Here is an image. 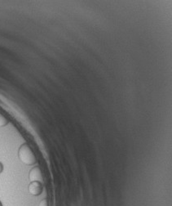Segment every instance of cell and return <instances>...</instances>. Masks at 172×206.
<instances>
[{"mask_svg":"<svg viewBox=\"0 0 172 206\" xmlns=\"http://www.w3.org/2000/svg\"><path fill=\"white\" fill-rule=\"evenodd\" d=\"M18 157L26 165H34L37 163V158L32 148L28 143H23L18 150Z\"/></svg>","mask_w":172,"mask_h":206,"instance_id":"obj_1","label":"cell"},{"mask_svg":"<svg viewBox=\"0 0 172 206\" xmlns=\"http://www.w3.org/2000/svg\"><path fill=\"white\" fill-rule=\"evenodd\" d=\"M8 122H9V121H8V119H7L2 113H0V128L8 125Z\"/></svg>","mask_w":172,"mask_h":206,"instance_id":"obj_4","label":"cell"},{"mask_svg":"<svg viewBox=\"0 0 172 206\" xmlns=\"http://www.w3.org/2000/svg\"><path fill=\"white\" fill-rule=\"evenodd\" d=\"M0 206H3V204L1 202V201H0Z\"/></svg>","mask_w":172,"mask_h":206,"instance_id":"obj_7","label":"cell"},{"mask_svg":"<svg viewBox=\"0 0 172 206\" xmlns=\"http://www.w3.org/2000/svg\"><path fill=\"white\" fill-rule=\"evenodd\" d=\"M29 179L30 182H39L43 183L44 178H43V172L38 166H35L30 169L29 173Z\"/></svg>","mask_w":172,"mask_h":206,"instance_id":"obj_2","label":"cell"},{"mask_svg":"<svg viewBox=\"0 0 172 206\" xmlns=\"http://www.w3.org/2000/svg\"><path fill=\"white\" fill-rule=\"evenodd\" d=\"M43 183L39 182H31L28 187V191L30 195L38 196L43 192Z\"/></svg>","mask_w":172,"mask_h":206,"instance_id":"obj_3","label":"cell"},{"mask_svg":"<svg viewBox=\"0 0 172 206\" xmlns=\"http://www.w3.org/2000/svg\"><path fill=\"white\" fill-rule=\"evenodd\" d=\"M38 206H49L48 205V201L46 199H43L40 201V203L38 204Z\"/></svg>","mask_w":172,"mask_h":206,"instance_id":"obj_5","label":"cell"},{"mask_svg":"<svg viewBox=\"0 0 172 206\" xmlns=\"http://www.w3.org/2000/svg\"><path fill=\"white\" fill-rule=\"evenodd\" d=\"M3 164L0 162V174L3 172Z\"/></svg>","mask_w":172,"mask_h":206,"instance_id":"obj_6","label":"cell"}]
</instances>
